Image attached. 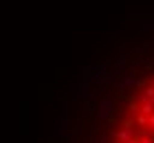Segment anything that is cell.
I'll list each match as a JSON object with an SVG mask.
<instances>
[{
  "instance_id": "2",
  "label": "cell",
  "mask_w": 154,
  "mask_h": 143,
  "mask_svg": "<svg viewBox=\"0 0 154 143\" xmlns=\"http://www.w3.org/2000/svg\"><path fill=\"white\" fill-rule=\"evenodd\" d=\"M57 134L60 137H68L71 134V117H68V106L64 104V112L57 119Z\"/></svg>"
},
{
  "instance_id": "6",
  "label": "cell",
  "mask_w": 154,
  "mask_h": 143,
  "mask_svg": "<svg viewBox=\"0 0 154 143\" xmlns=\"http://www.w3.org/2000/svg\"><path fill=\"white\" fill-rule=\"evenodd\" d=\"M90 143H106V137H97V134H95V137L90 139Z\"/></svg>"
},
{
  "instance_id": "3",
  "label": "cell",
  "mask_w": 154,
  "mask_h": 143,
  "mask_svg": "<svg viewBox=\"0 0 154 143\" xmlns=\"http://www.w3.org/2000/svg\"><path fill=\"white\" fill-rule=\"evenodd\" d=\"M112 110H115V101L112 99H101L99 106H97V114H99L101 121H108L112 117Z\"/></svg>"
},
{
  "instance_id": "4",
  "label": "cell",
  "mask_w": 154,
  "mask_h": 143,
  "mask_svg": "<svg viewBox=\"0 0 154 143\" xmlns=\"http://www.w3.org/2000/svg\"><path fill=\"white\" fill-rule=\"evenodd\" d=\"M115 139L119 143H130V141H134V132H132V128H121V130H115Z\"/></svg>"
},
{
  "instance_id": "7",
  "label": "cell",
  "mask_w": 154,
  "mask_h": 143,
  "mask_svg": "<svg viewBox=\"0 0 154 143\" xmlns=\"http://www.w3.org/2000/svg\"><path fill=\"white\" fill-rule=\"evenodd\" d=\"M137 123L139 126H145V117H143V114H141V117H137Z\"/></svg>"
},
{
  "instance_id": "5",
  "label": "cell",
  "mask_w": 154,
  "mask_h": 143,
  "mask_svg": "<svg viewBox=\"0 0 154 143\" xmlns=\"http://www.w3.org/2000/svg\"><path fill=\"white\" fill-rule=\"evenodd\" d=\"M141 112H143V114H152V112H154V97H152V99H148V101H143Z\"/></svg>"
},
{
  "instance_id": "1",
  "label": "cell",
  "mask_w": 154,
  "mask_h": 143,
  "mask_svg": "<svg viewBox=\"0 0 154 143\" xmlns=\"http://www.w3.org/2000/svg\"><path fill=\"white\" fill-rule=\"evenodd\" d=\"M75 99H82V101H88L90 97H93V86H90V82L82 79L79 84L75 86V92H73Z\"/></svg>"
}]
</instances>
